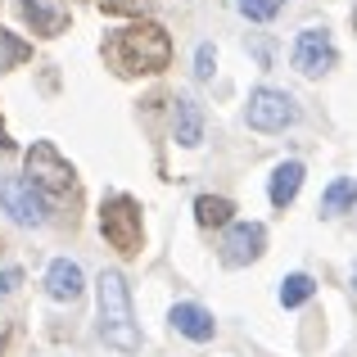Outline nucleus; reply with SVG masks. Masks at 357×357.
<instances>
[{"label":"nucleus","mask_w":357,"mask_h":357,"mask_svg":"<svg viewBox=\"0 0 357 357\" xmlns=\"http://www.w3.org/2000/svg\"><path fill=\"white\" fill-rule=\"evenodd\" d=\"M262 249H267L262 222H236V227L227 231V240H222V262H227V267H249V262L262 258Z\"/></svg>","instance_id":"6e6552de"},{"label":"nucleus","mask_w":357,"mask_h":357,"mask_svg":"<svg viewBox=\"0 0 357 357\" xmlns=\"http://www.w3.org/2000/svg\"><path fill=\"white\" fill-rule=\"evenodd\" d=\"M213 63H218V54H213V45L204 41L199 50H195V77H213Z\"/></svg>","instance_id":"a211bd4d"},{"label":"nucleus","mask_w":357,"mask_h":357,"mask_svg":"<svg viewBox=\"0 0 357 357\" xmlns=\"http://www.w3.org/2000/svg\"><path fill=\"white\" fill-rule=\"evenodd\" d=\"M105 59L109 68L122 77H149V73H163L172 63V36L158 23H131L118 27L105 41Z\"/></svg>","instance_id":"f257e3e1"},{"label":"nucleus","mask_w":357,"mask_h":357,"mask_svg":"<svg viewBox=\"0 0 357 357\" xmlns=\"http://www.w3.org/2000/svg\"><path fill=\"white\" fill-rule=\"evenodd\" d=\"M353 204H357V176H340V181H331L326 195H321V218H335V213L353 208Z\"/></svg>","instance_id":"2eb2a0df"},{"label":"nucleus","mask_w":357,"mask_h":357,"mask_svg":"<svg viewBox=\"0 0 357 357\" xmlns=\"http://www.w3.org/2000/svg\"><path fill=\"white\" fill-rule=\"evenodd\" d=\"M312 294H317V280L307 271H294V276L280 280V307H303Z\"/></svg>","instance_id":"dca6fc26"},{"label":"nucleus","mask_w":357,"mask_h":357,"mask_svg":"<svg viewBox=\"0 0 357 357\" xmlns=\"http://www.w3.org/2000/svg\"><path fill=\"white\" fill-rule=\"evenodd\" d=\"M335 59H340V50H335L331 32L326 27H303L294 41V68L303 73V77H321V73L335 68Z\"/></svg>","instance_id":"0eeeda50"},{"label":"nucleus","mask_w":357,"mask_h":357,"mask_svg":"<svg viewBox=\"0 0 357 357\" xmlns=\"http://www.w3.org/2000/svg\"><path fill=\"white\" fill-rule=\"evenodd\" d=\"M23 167H27L23 176L41 190L45 204H73L77 199V172H73V163L50 145V140H32Z\"/></svg>","instance_id":"7ed1b4c3"},{"label":"nucleus","mask_w":357,"mask_h":357,"mask_svg":"<svg viewBox=\"0 0 357 357\" xmlns=\"http://www.w3.org/2000/svg\"><path fill=\"white\" fill-rule=\"evenodd\" d=\"M14 149V140H9V131H5V122H0V154H9Z\"/></svg>","instance_id":"412c9836"},{"label":"nucleus","mask_w":357,"mask_h":357,"mask_svg":"<svg viewBox=\"0 0 357 357\" xmlns=\"http://www.w3.org/2000/svg\"><path fill=\"white\" fill-rule=\"evenodd\" d=\"M96 303H100V340L118 353L140 349V331H136V312H131V289L122 271H100L96 280Z\"/></svg>","instance_id":"f03ea898"},{"label":"nucleus","mask_w":357,"mask_h":357,"mask_svg":"<svg viewBox=\"0 0 357 357\" xmlns=\"http://www.w3.org/2000/svg\"><path fill=\"white\" fill-rule=\"evenodd\" d=\"M45 289H50L54 303H77L82 289H86V276H82V267L73 258H54L50 271H45Z\"/></svg>","instance_id":"1a4fd4ad"},{"label":"nucleus","mask_w":357,"mask_h":357,"mask_svg":"<svg viewBox=\"0 0 357 357\" xmlns=\"http://www.w3.org/2000/svg\"><path fill=\"white\" fill-rule=\"evenodd\" d=\"M231 213H236V204L222 199V195H199L195 199V222L199 227H231Z\"/></svg>","instance_id":"4468645a"},{"label":"nucleus","mask_w":357,"mask_h":357,"mask_svg":"<svg viewBox=\"0 0 357 357\" xmlns=\"http://www.w3.org/2000/svg\"><path fill=\"white\" fill-rule=\"evenodd\" d=\"M353 285H357V267H353Z\"/></svg>","instance_id":"4be33fe9"},{"label":"nucleus","mask_w":357,"mask_h":357,"mask_svg":"<svg viewBox=\"0 0 357 357\" xmlns=\"http://www.w3.org/2000/svg\"><path fill=\"white\" fill-rule=\"evenodd\" d=\"M298 185H303V163L298 158H289V163H280L276 172H271V204L276 208H289L294 204V195H298Z\"/></svg>","instance_id":"ddd939ff"},{"label":"nucleus","mask_w":357,"mask_h":357,"mask_svg":"<svg viewBox=\"0 0 357 357\" xmlns=\"http://www.w3.org/2000/svg\"><path fill=\"white\" fill-rule=\"evenodd\" d=\"M18 9L32 23V32H41V36H59L68 27V9L59 0H18Z\"/></svg>","instance_id":"9b49d317"},{"label":"nucleus","mask_w":357,"mask_h":357,"mask_svg":"<svg viewBox=\"0 0 357 357\" xmlns=\"http://www.w3.org/2000/svg\"><path fill=\"white\" fill-rule=\"evenodd\" d=\"M280 5H285V0H240V14L253 18V23H267V18L280 14Z\"/></svg>","instance_id":"f3484780"},{"label":"nucleus","mask_w":357,"mask_h":357,"mask_svg":"<svg viewBox=\"0 0 357 357\" xmlns=\"http://www.w3.org/2000/svg\"><path fill=\"white\" fill-rule=\"evenodd\" d=\"M294 118H298L294 96H285L276 86H258L249 96V105H244V122L253 131H285V127H294Z\"/></svg>","instance_id":"39448f33"},{"label":"nucleus","mask_w":357,"mask_h":357,"mask_svg":"<svg viewBox=\"0 0 357 357\" xmlns=\"http://www.w3.org/2000/svg\"><path fill=\"white\" fill-rule=\"evenodd\" d=\"M0 41H5V63H14V59H23V45L14 41V36L5 32V27H0Z\"/></svg>","instance_id":"aec40b11"},{"label":"nucleus","mask_w":357,"mask_h":357,"mask_svg":"<svg viewBox=\"0 0 357 357\" xmlns=\"http://www.w3.org/2000/svg\"><path fill=\"white\" fill-rule=\"evenodd\" d=\"M167 321H172L176 335H185V340H195V344H208L213 331H218L213 312H208V307H199V303H176Z\"/></svg>","instance_id":"9d476101"},{"label":"nucleus","mask_w":357,"mask_h":357,"mask_svg":"<svg viewBox=\"0 0 357 357\" xmlns=\"http://www.w3.org/2000/svg\"><path fill=\"white\" fill-rule=\"evenodd\" d=\"M100 236L114 244L118 253H136L145 240V222H140V204L131 195H109L100 208Z\"/></svg>","instance_id":"20e7f679"},{"label":"nucleus","mask_w":357,"mask_h":357,"mask_svg":"<svg viewBox=\"0 0 357 357\" xmlns=\"http://www.w3.org/2000/svg\"><path fill=\"white\" fill-rule=\"evenodd\" d=\"M353 27H357V9H353Z\"/></svg>","instance_id":"5701e85b"},{"label":"nucleus","mask_w":357,"mask_h":357,"mask_svg":"<svg viewBox=\"0 0 357 357\" xmlns=\"http://www.w3.org/2000/svg\"><path fill=\"white\" fill-rule=\"evenodd\" d=\"M18 280H23V271H18V267H0V298H5Z\"/></svg>","instance_id":"6ab92c4d"},{"label":"nucleus","mask_w":357,"mask_h":357,"mask_svg":"<svg viewBox=\"0 0 357 357\" xmlns=\"http://www.w3.org/2000/svg\"><path fill=\"white\" fill-rule=\"evenodd\" d=\"M199 140H204V109L195 96H181L176 100V145L195 149Z\"/></svg>","instance_id":"f8f14e48"},{"label":"nucleus","mask_w":357,"mask_h":357,"mask_svg":"<svg viewBox=\"0 0 357 357\" xmlns=\"http://www.w3.org/2000/svg\"><path fill=\"white\" fill-rule=\"evenodd\" d=\"M0 208L18 227H45V199L27 176H0Z\"/></svg>","instance_id":"423d86ee"}]
</instances>
